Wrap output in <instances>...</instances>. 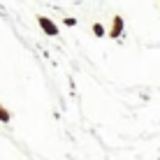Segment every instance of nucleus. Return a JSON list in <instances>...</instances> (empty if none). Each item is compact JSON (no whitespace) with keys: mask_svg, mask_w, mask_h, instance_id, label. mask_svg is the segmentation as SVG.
Returning a JSON list of instances; mask_svg holds the SVG:
<instances>
[{"mask_svg":"<svg viewBox=\"0 0 160 160\" xmlns=\"http://www.w3.org/2000/svg\"><path fill=\"white\" fill-rule=\"evenodd\" d=\"M121 32H123V19H121V14H116V16H114V21H112V30H109L107 35L116 40V37H121Z\"/></svg>","mask_w":160,"mask_h":160,"instance_id":"obj_2","label":"nucleus"},{"mask_svg":"<svg viewBox=\"0 0 160 160\" xmlns=\"http://www.w3.org/2000/svg\"><path fill=\"white\" fill-rule=\"evenodd\" d=\"M12 121V114H9V109L2 107V102H0V123H9Z\"/></svg>","mask_w":160,"mask_h":160,"instance_id":"obj_3","label":"nucleus"},{"mask_svg":"<svg viewBox=\"0 0 160 160\" xmlns=\"http://www.w3.org/2000/svg\"><path fill=\"white\" fill-rule=\"evenodd\" d=\"M37 23H40V28L47 32L49 37H56V35H58V26L53 23L51 19H47V16H42V14H40V16H37Z\"/></svg>","mask_w":160,"mask_h":160,"instance_id":"obj_1","label":"nucleus"},{"mask_svg":"<svg viewBox=\"0 0 160 160\" xmlns=\"http://www.w3.org/2000/svg\"><path fill=\"white\" fill-rule=\"evenodd\" d=\"M104 32H107V30H104L100 23H95V26H93V35H95V37H102Z\"/></svg>","mask_w":160,"mask_h":160,"instance_id":"obj_4","label":"nucleus"}]
</instances>
